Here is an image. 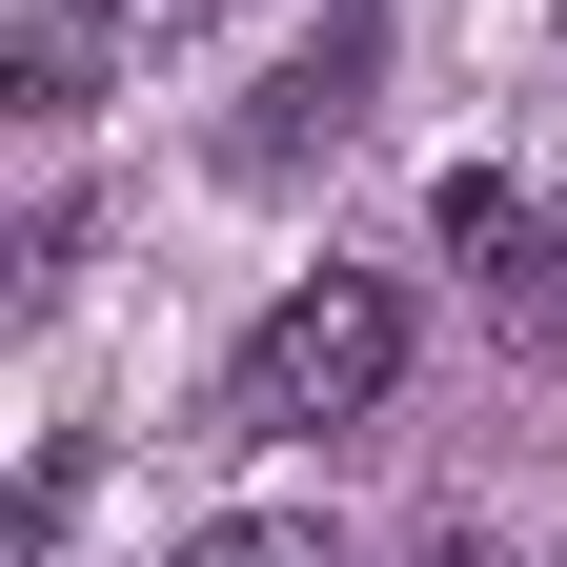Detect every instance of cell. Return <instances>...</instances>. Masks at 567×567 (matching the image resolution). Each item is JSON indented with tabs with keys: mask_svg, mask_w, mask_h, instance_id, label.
Returning <instances> with one entry per match:
<instances>
[{
	"mask_svg": "<svg viewBox=\"0 0 567 567\" xmlns=\"http://www.w3.org/2000/svg\"><path fill=\"white\" fill-rule=\"evenodd\" d=\"M385 385H405V284L324 264V284H284V305L244 324V365H224V425H244V446H305V425H365Z\"/></svg>",
	"mask_w": 567,
	"mask_h": 567,
	"instance_id": "cell-1",
	"label": "cell"
},
{
	"mask_svg": "<svg viewBox=\"0 0 567 567\" xmlns=\"http://www.w3.org/2000/svg\"><path fill=\"white\" fill-rule=\"evenodd\" d=\"M365 82H385V21H324L305 61H264V82H244L224 163H244V183H305V163H344V142H365Z\"/></svg>",
	"mask_w": 567,
	"mask_h": 567,
	"instance_id": "cell-2",
	"label": "cell"
},
{
	"mask_svg": "<svg viewBox=\"0 0 567 567\" xmlns=\"http://www.w3.org/2000/svg\"><path fill=\"white\" fill-rule=\"evenodd\" d=\"M446 264L486 284V305H507V344H527V365H567V224H547V203L527 183H446Z\"/></svg>",
	"mask_w": 567,
	"mask_h": 567,
	"instance_id": "cell-3",
	"label": "cell"
},
{
	"mask_svg": "<svg viewBox=\"0 0 567 567\" xmlns=\"http://www.w3.org/2000/svg\"><path fill=\"white\" fill-rule=\"evenodd\" d=\"M163 567H344V547H324L305 507H224V527H183Z\"/></svg>",
	"mask_w": 567,
	"mask_h": 567,
	"instance_id": "cell-4",
	"label": "cell"
},
{
	"mask_svg": "<svg viewBox=\"0 0 567 567\" xmlns=\"http://www.w3.org/2000/svg\"><path fill=\"white\" fill-rule=\"evenodd\" d=\"M61 21H82V41H183L203 0H61Z\"/></svg>",
	"mask_w": 567,
	"mask_h": 567,
	"instance_id": "cell-5",
	"label": "cell"
},
{
	"mask_svg": "<svg viewBox=\"0 0 567 567\" xmlns=\"http://www.w3.org/2000/svg\"><path fill=\"white\" fill-rule=\"evenodd\" d=\"M405 567H486V527H446V547H405Z\"/></svg>",
	"mask_w": 567,
	"mask_h": 567,
	"instance_id": "cell-6",
	"label": "cell"
}]
</instances>
